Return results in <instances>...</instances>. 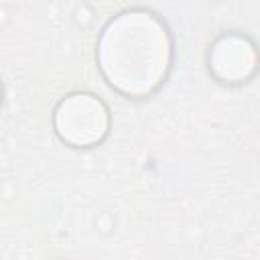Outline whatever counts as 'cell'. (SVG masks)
<instances>
[{
    "label": "cell",
    "instance_id": "6da1fadb",
    "mask_svg": "<svg viewBox=\"0 0 260 260\" xmlns=\"http://www.w3.org/2000/svg\"><path fill=\"white\" fill-rule=\"evenodd\" d=\"M98 59L112 87L132 98L148 95L171 65L169 30L150 12H124L104 28Z\"/></svg>",
    "mask_w": 260,
    "mask_h": 260
},
{
    "label": "cell",
    "instance_id": "7a4b0ae2",
    "mask_svg": "<svg viewBox=\"0 0 260 260\" xmlns=\"http://www.w3.org/2000/svg\"><path fill=\"white\" fill-rule=\"evenodd\" d=\"M108 108L91 93H73L55 110L57 134L71 146L98 144L108 134Z\"/></svg>",
    "mask_w": 260,
    "mask_h": 260
},
{
    "label": "cell",
    "instance_id": "3957f363",
    "mask_svg": "<svg viewBox=\"0 0 260 260\" xmlns=\"http://www.w3.org/2000/svg\"><path fill=\"white\" fill-rule=\"evenodd\" d=\"M211 69L219 79L228 83H238L248 79L256 69L254 45L248 39L238 35L221 37L213 45Z\"/></svg>",
    "mask_w": 260,
    "mask_h": 260
}]
</instances>
